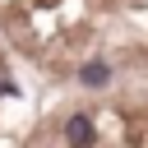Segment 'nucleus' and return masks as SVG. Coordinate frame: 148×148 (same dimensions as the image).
<instances>
[{
	"label": "nucleus",
	"mask_w": 148,
	"mask_h": 148,
	"mask_svg": "<svg viewBox=\"0 0 148 148\" xmlns=\"http://www.w3.org/2000/svg\"><path fill=\"white\" fill-rule=\"evenodd\" d=\"M65 139H69V148H88V143H92V120H88L83 111H74V116L65 120Z\"/></svg>",
	"instance_id": "obj_1"
},
{
	"label": "nucleus",
	"mask_w": 148,
	"mask_h": 148,
	"mask_svg": "<svg viewBox=\"0 0 148 148\" xmlns=\"http://www.w3.org/2000/svg\"><path fill=\"white\" fill-rule=\"evenodd\" d=\"M79 83H83V88H106V83H111V69H106L102 60H88V65L79 69Z\"/></svg>",
	"instance_id": "obj_2"
}]
</instances>
